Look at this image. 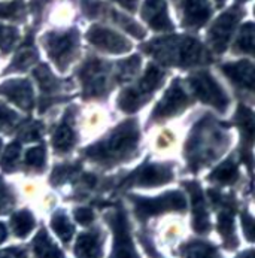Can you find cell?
Here are the masks:
<instances>
[{
    "instance_id": "obj_1",
    "label": "cell",
    "mask_w": 255,
    "mask_h": 258,
    "mask_svg": "<svg viewBox=\"0 0 255 258\" xmlns=\"http://www.w3.org/2000/svg\"><path fill=\"white\" fill-rule=\"evenodd\" d=\"M146 52L152 54L157 60L166 64L189 68L209 60L202 43L193 37L173 36L161 37L149 42L145 46Z\"/></svg>"
},
{
    "instance_id": "obj_2",
    "label": "cell",
    "mask_w": 255,
    "mask_h": 258,
    "mask_svg": "<svg viewBox=\"0 0 255 258\" xmlns=\"http://www.w3.org/2000/svg\"><path fill=\"white\" fill-rule=\"evenodd\" d=\"M139 142V128L135 121H125L118 125L109 136L96 145L87 148L88 158L103 163L115 164L135 152Z\"/></svg>"
},
{
    "instance_id": "obj_3",
    "label": "cell",
    "mask_w": 255,
    "mask_h": 258,
    "mask_svg": "<svg viewBox=\"0 0 255 258\" xmlns=\"http://www.w3.org/2000/svg\"><path fill=\"white\" fill-rule=\"evenodd\" d=\"M194 138L189 139L186 145V155L194 169L199 163L205 164L211 158H215L222 152L227 144V136L221 133L218 128H212L206 124V118L194 128Z\"/></svg>"
},
{
    "instance_id": "obj_4",
    "label": "cell",
    "mask_w": 255,
    "mask_h": 258,
    "mask_svg": "<svg viewBox=\"0 0 255 258\" xmlns=\"http://www.w3.org/2000/svg\"><path fill=\"white\" fill-rule=\"evenodd\" d=\"M164 78V71L151 64L146 69L144 78L132 88H127L119 96V108L125 112L138 111L141 106L145 105V102L152 96V93L161 85Z\"/></svg>"
},
{
    "instance_id": "obj_5",
    "label": "cell",
    "mask_w": 255,
    "mask_h": 258,
    "mask_svg": "<svg viewBox=\"0 0 255 258\" xmlns=\"http://www.w3.org/2000/svg\"><path fill=\"white\" fill-rule=\"evenodd\" d=\"M45 48L51 60L60 71H65L75 58L78 49V30L69 32H51L43 37Z\"/></svg>"
},
{
    "instance_id": "obj_6",
    "label": "cell",
    "mask_w": 255,
    "mask_h": 258,
    "mask_svg": "<svg viewBox=\"0 0 255 258\" xmlns=\"http://www.w3.org/2000/svg\"><path fill=\"white\" fill-rule=\"evenodd\" d=\"M189 85L194 94L205 103L212 105L218 111L224 112L228 108V97L221 88L218 82L211 76L209 72H197L189 78Z\"/></svg>"
},
{
    "instance_id": "obj_7",
    "label": "cell",
    "mask_w": 255,
    "mask_h": 258,
    "mask_svg": "<svg viewBox=\"0 0 255 258\" xmlns=\"http://www.w3.org/2000/svg\"><path fill=\"white\" fill-rule=\"evenodd\" d=\"M84 93L88 97H99L105 93H108L109 87V76L108 68L103 61L97 58H90L79 72Z\"/></svg>"
},
{
    "instance_id": "obj_8",
    "label": "cell",
    "mask_w": 255,
    "mask_h": 258,
    "mask_svg": "<svg viewBox=\"0 0 255 258\" xmlns=\"http://www.w3.org/2000/svg\"><path fill=\"white\" fill-rule=\"evenodd\" d=\"M135 205H136L138 215L145 218V217H152L166 211H182L185 209V199L179 191H172L155 199L136 197Z\"/></svg>"
},
{
    "instance_id": "obj_9",
    "label": "cell",
    "mask_w": 255,
    "mask_h": 258,
    "mask_svg": "<svg viewBox=\"0 0 255 258\" xmlns=\"http://www.w3.org/2000/svg\"><path fill=\"white\" fill-rule=\"evenodd\" d=\"M242 17V11H239L237 8L228 9L227 12H224L218 20L214 23V26L211 27L209 32V42L214 46V49L217 52L225 51V48L230 43L231 35L239 23Z\"/></svg>"
},
{
    "instance_id": "obj_10",
    "label": "cell",
    "mask_w": 255,
    "mask_h": 258,
    "mask_svg": "<svg viewBox=\"0 0 255 258\" xmlns=\"http://www.w3.org/2000/svg\"><path fill=\"white\" fill-rule=\"evenodd\" d=\"M109 224L115 236L113 252L110 258H138L130 233H129L125 215L121 211H115L113 214H110Z\"/></svg>"
},
{
    "instance_id": "obj_11",
    "label": "cell",
    "mask_w": 255,
    "mask_h": 258,
    "mask_svg": "<svg viewBox=\"0 0 255 258\" xmlns=\"http://www.w3.org/2000/svg\"><path fill=\"white\" fill-rule=\"evenodd\" d=\"M87 39L99 49H103L106 52H115V54H121V52H127L132 45L127 39L118 35L116 32H112L106 27L102 26H93L88 33Z\"/></svg>"
},
{
    "instance_id": "obj_12",
    "label": "cell",
    "mask_w": 255,
    "mask_h": 258,
    "mask_svg": "<svg viewBox=\"0 0 255 258\" xmlns=\"http://www.w3.org/2000/svg\"><path fill=\"white\" fill-rule=\"evenodd\" d=\"M188 103V97L181 87L179 81H175L172 84V87L167 90V93L164 94V97L161 99V102L155 106V109L152 112V118L154 119H163L167 116H172L178 112H181Z\"/></svg>"
},
{
    "instance_id": "obj_13",
    "label": "cell",
    "mask_w": 255,
    "mask_h": 258,
    "mask_svg": "<svg viewBox=\"0 0 255 258\" xmlns=\"http://www.w3.org/2000/svg\"><path fill=\"white\" fill-rule=\"evenodd\" d=\"M142 17L154 30L158 32L173 30V24L167 15V6L164 0H145Z\"/></svg>"
},
{
    "instance_id": "obj_14",
    "label": "cell",
    "mask_w": 255,
    "mask_h": 258,
    "mask_svg": "<svg viewBox=\"0 0 255 258\" xmlns=\"http://www.w3.org/2000/svg\"><path fill=\"white\" fill-rule=\"evenodd\" d=\"M0 94L6 96L15 105L23 109H30L33 106V91L32 85L26 79H12L0 85Z\"/></svg>"
},
{
    "instance_id": "obj_15",
    "label": "cell",
    "mask_w": 255,
    "mask_h": 258,
    "mask_svg": "<svg viewBox=\"0 0 255 258\" xmlns=\"http://www.w3.org/2000/svg\"><path fill=\"white\" fill-rule=\"evenodd\" d=\"M212 8L208 0H182V24L189 29L202 27L211 17Z\"/></svg>"
},
{
    "instance_id": "obj_16",
    "label": "cell",
    "mask_w": 255,
    "mask_h": 258,
    "mask_svg": "<svg viewBox=\"0 0 255 258\" xmlns=\"http://www.w3.org/2000/svg\"><path fill=\"white\" fill-rule=\"evenodd\" d=\"M173 178L172 169L164 164H145L133 175V184L154 186L169 182Z\"/></svg>"
},
{
    "instance_id": "obj_17",
    "label": "cell",
    "mask_w": 255,
    "mask_h": 258,
    "mask_svg": "<svg viewBox=\"0 0 255 258\" xmlns=\"http://www.w3.org/2000/svg\"><path fill=\"white\" fill-rule=\"evenodd\" d=\"M193 200V209H194V230L197 233H206L209 230V217L206 212L205 197L200 189L199 184L196 182H185Z\"/></svg>"
},
{
    "instance_id": "obj_18",
    "label": "cell",
    "mask_w": 255,
    "mask_h": 258,
    "mask_svg": "<svg viewBox=\"0 0 255 258\" xmlns=\"http://www.w3.org/2000/svg\"><path fill=\"white\" fill-rule=\"evenodd\" d=\"M222 72L230 78V81H233L234 84L248 88V90H254V66L252 63L242 60L237 63H228L222 66Z\"/></svg>"
},
{
    "instance_id": "obj_19",
    "label": "cell",
    "mask_w": 255,
    "mask_h": 258,
    "mask_svg": "<svg viewBox=\"0 0 255 258\" xmlns=\"http://www.w3.org/2000/svg\"><path fill=\"white\" fill-rule=\"evenodd\" d=\"M75 254L81 258H102L100 237L97 233H84L78 237Z\"/></svg>"
},
{
    "instance_id": "obj_20",
    "label": "cell",
    "mask_w": 255,
    "mask_h": 258,
    "mask_svg": "<svg viewBox=\"0 0 255 258\" xmlns=\"http://www.w3.org/2000/svg\"><path fill=\"white\" fill-rule=\"evenodd\" d=\"M75 144V133L71 125V118L66 116L54 130L52 145L58 152H68Z\"/></svg>"
},
{
    "instance_id": "obj_21",
    "label": "cell",
    "mask_w": 255,
    "mask_h": 258,
    "mask_svg": "<svg viewBox=\"0 0 255 258\" xmlns=\"http://www.w3.org/2000/svg\"><path fill=\"white\" fill-rule=\"evenodd\" d=\"M33 249L37 258H63L61 251L52 243L45 230H40L37 233L33 242Z\"/></svg>"
},
{
    "instance_id": "obj_22",
    "label": "cell",
    "mask_w": 255,
    "mask_h": 258,
    "mask_svg": "<svg viewBox=\"0 0 255 258\" xmlns=\"http://www.w3.org/2000/svg\"><path fill=\"white\" fill-rule=\"evenodd\" d=\"M237 176H239L237 166L234 164L233 160H227L222 164H219L218 167L212 172L211 179L217 181L219 184H231L237 179Z\"/></svg>"
},
{
    "instance_id": "obj_23",
    "label": "cell",
    "mask_w": 255,
    "mask_h": 258,
    "mask_svg": "<svg viewBox=\"0 0 255 258\" xmlns=\"http://www.w3.org/2000/svg\"><path fill=\"white\" fill-rule=\"evenodd\" d=\"M182 254L185 258H219L217 249L205 242H191L185 245Z\"/></svg>"
},
{
    "instance_id": "obj_24",
    "label": "cell",
    "mask_w": 255,
    "mask_h": 258,
    "mask_svg": "<svg viewBox=\"0 0 255 258\" xmlns=\"http://www.w3.org/2000/svg\"><path fill=\"white\" fill-rule=\"evenodd\" d=\"M11 224H12L14 233L18 237H26L32 231V228L35 227V220L29 211H20L12 217Z\"/></svg>"
},
{
    "instance_id": "obj_25",
    "label": "cell",
    "mask_w": 255,
    "mask_h": 258,
    "mask_svg": "<svg viewBox=\"0 0 255 258\" xmlns=\"http://www.w3.org/2000/svg\"><path fill=\"white\" fill-rule=\"evenodd\" d=\"M35 78L39 82V87L43 90V93H55L60 88V82L45 64L39 66L35 71Z\"/></svg>"
},
{
    "instance_id": "obj_26",
    "label": "cell",
    "mask_w": 255,
    "mask_h": 258,
    "mask_svg": "<svg viewBox=\"0 0 255 258\" xmlns=\"http://www.w3.org/2000/svg\"><path fill=\"white\" fill-rule=\"evenodd\" d=\"M51 225L54 228V231L58 234V237L63 242H69L73 236V225L69 222L66 214L63 212H55L52 220H51Z\"/></svg>"
},
{
    "instance_id": "obj_27",
    "label": "cell",
    "mask_w": 255,
    "mask_h": 258,
    "mask_svg": "<svg viewBox=\"0 0 255 258\" xmlns=\"http://www.w3.org/2000/svg\"><path fill=\"white\" fill-rule=\"evenodd\" d=\"M36 60V51H35L32 46L24 48V49H21V51L15 55L14 61H12L11 66H9V72H12V71H26V69L30 68Z\"/></svg>"
},
{
    "instance_id": "obj_28",
    "label": "cell",
    "mask_w": 255,
    "mask_h": 258,
    "mask_svg": "<svg viewBox=\"0 0 255 258\" xmlns=\"http://www.w3.org/2000/svg\"><path fill=\"white\" fill-rule=\"evenodd\" d=\"M110 17H112V20L116 23V24H119L124 30H127L130 35H133V36L139 37V39H142V37L145 36V30L138 24V23H135L133 20H130L129 17H125V15H122V14H119V12H116V11H109Z\"/></svg>"
},
{
    "instance_id": "obj_29",
    "label": "cell",
    "mask_w": 255,
    "mask_h": 258,
    "mask_svg": "<svg viewBox=\"0 0 255 258\" xmlns=\"http://www.w3.org/2000/svg\"><path fill=\"white\" fill-rule=\"evenodd\" d=\"M236 48L242 52H254V24L248 23L242 27V32L236 42Z\"/></svg>"
},
{
    "instance_id": "obj_30",
    "label": "cell",
    "mask_w": 255,
    "mask_h": 258,
    "mask_svg": "<svg viewBox=\"0 0 255 258\" xmlns=\"http://www.w3.org/2000/svg\"><path fill=\"white\" fill-rule=\"evenodd\" d=\"M237 122H239L240 128L243 130V135L246 136L248 142H251L252 138H254L255 128L254 115H252V112L249 111L248 108H245V106H240L239 111H237Z\"/></svg>"
},
{
    "instance_id": "obj_31",
    "label": "cell",
    "mask_w": 255,
    "mask_h": 258,
    "mask_svg": "<svg viewBox=\"0 0 255 258\" xmlns=\"http://www.w3.org/2000/svg\"><path fill=\"white\" fill-rule=\"evenodd\" d=\"M18 40V30L11 26H0V49L9 52Z\"/></svg>"
},
{
    "instance_id": "obj_32",
    "label": "cell",
    "mask_w": 255,
    "mask_h": 258,
    "mask_svg": "<svg viewBox=\"0 0 255 258\" xmlns=\"http://www.w3.org/2000/svg\"><path fill=\"white\" fill-rule=\"evenodd\" d=\"M139 64H141V57H130L124 61L119 63V68H118V78L119 81H127L129 78H132L133 75L138 72L139 69Z\"/></svg>"
},
{
    "instance_id": "obj_33",
    "label": "cell",
    "mask_w": 255,
    "mask_h": 258,
    "mask_svg": "<svg viewBox=\"0 0 255 258\" xmlns=\"http://www.w3.org/2000/svg\"><path fill=\"white\" fill-rule=\"evenodd\" d=\"M18 157H20V144L14 142L5 151V155H3V160H2V167L5 170H12L17 166Z\"/></svg>"
},
{
    "instance_id": "obj_34",
    "label": "cell",
    "mask_w": 255,
    "mask_h": 258,
    "mask_svg": "<svg viewBox=\"0 0 255 258\" xmlns=\"http://www.w3.org/2000/svg\"><path fill=\"white\" fill-rule=\"evenodd\" d=\"M218 230L221 231V234L230 240V237H233V212L222 211L218 217Z\"/></svg>"
},
{
    "instance_id": "obj_35",
    "label": "cell",
    "mask_w": 255,
    "mask_h": 258,
    "mask_svg": "<svg viewBox=\"0 0 255 258\" xmlns=\"http://www.w3.org/2000/svg\"><path fill=\"white\" fill-rule=\"evenodd\" d=\"M26 163L30 167L40 169L45 164V149L43 147H35L27 151L26 154Z\"/></svg>"
},
{
    "instance_id": "obj_36",
    "label": "cell",
    "mask_w": 255,
    "mask_h": 258,
    "mask_svg": "<svg viewBox=\"0 0 255 258\" xmlns=\"http://www.w3.org/2000/svg\"><path fill=\"white\" fill-rule=\"evenodd\" d=\"M23 12L21 2H9V3H0V18H18Z\"/></svg>"
},
{
    "instance_id": "obj_37",
    "label": "cell",
    "mask_w": 255,
    "mask_h": 258,
    "mask_svg": "<svg viewBox=\"0 0 255 258\" xmlns=\"http://www.w3.org/2000/svg\"><path fill=\"white\" fill-rule=\"evenodd\" d=\"M15 119H17L15 112L8 109V108H5V106H0V130L14 125Z\"/></svg>"
},
{
    "instance_id": "obj_38",
    "label": "cell",
    "mask_w": 255,
    "mask_h": 258,
    "mask_svg": "<svg viewBox=\"0 0 255 258\" xmlns=\"http://www.w3.org/2000/svg\"><path fill=\"white\" fill-rule=\"evenodd\" d=\"M40 133H42V125L37 122H33L21 132V138L24 141H37L40 138Z\"/></svg>"
},
{
    "instance_id": "obj_39",
    "label": "cell",
    "mask_w": 255,
    "mask_h": 258,
    "mask_svg": "<svg viewBox=\"0 0 255 258\" xmlns=\"http://www.w3.org/2000/svg\"><path fill=\"white\" fill-rule=\"evenodd\" d=\"M11 206H12V196L6 188V185L0 181V214L6 212Z\"/></svg>"
},
{
    "instance_id": "obj_40",
    "label": "cell",
    "mask_w": 255,
    "mask_h": 258,
    "mask_svg": "<svg viewBox=\"0 0 255 258\" xmlns=\"http://www.w3.org/2000/svg\"><path fill=\"white\" fill-rule=\"evenodd\" d=\"M82 6L88 17H96L102 11V2L99 0H82Z\"/></svg>"
},
{
    "instance_id": "obj_41",
    "label": "cell",
    "mask_w": 255,
    "mask_h": 258,
    "mask_svg": "<svg viewBox=\"0 0 255 258\" xmlns=\"http://www.w3.org/2000/svg\"><path fill=\"white\" fill-rule=\"evenodd\" d=\"M75 218H76V221L79 222V224L87 225V224H90V222L94 220V215H93V212L90 209L79 208V209L75 211Z\"/></svg>"
},
{
    "instance_id": "obj_42",
    "label": "cell",
    "mask_w": 255,
    "mask_h": 258,
    "mask_svg": "<svg viewBox=\"0 0 255 258\" xmlns=\"http://www.w3.org/2000/svg\"><path fill=\"white\" fill-rule=\"evenodd\" d=\"M73 170H75V167H71V166H60V167H57V169L54 170L51 179H52L54 182H60V181L66 179V178L72 173Z\"/></svg>"
},
{
    "instance_id": "obj_43",
    "label": "cell",
    "mask_w": 255,
    "mask_h": 258,
    "mask_svg": "<svg viewBox=\"0 0 255 258\" xmlns=\"http://www.w3.org/2000/svg\"><path fill=\"white\" fill-rule=\"evenodd\" d=\"M0 258H27L26 252L18 248H9L5 251H0Z\"/></svg>"
},
{
    "instance_id": "obj_44",
    "label": "cell",
    "mask_w": 255,
    "mask_h": 258,
    "mask_svg": "<svg viewBox=\"0 0 255 258\" xmlns=\"http://www.w3.org/2000/svg\"><path fill=\"white\" fill-rule=\"evenodd\" d=\"M243 227L249 240H254V221L249 215H243Z\"/></svg>"
},
{
    "instance_id": "obj_45",
    "label": "cell",
    "mask_w": 255,
    "mask_h": 258,
    "mask_svg": "<svg viewBox=\"0 0 255 258\" xmlns=\"http://www.w3.org/2000/svg\"><path fill=\"white\" fill-rule=\"evenodd\" d=\"M115 2H118L121 6H124L130 12H135L136 6H138V0H115Z\"/></svg>"
},
{
    "instance_id": "obj_46",
    "label": "cell",
    "mask_w": 255,
    "mask_h": 258,
    "mask_svg": "<svg viewBox=\"0 0 255 258\" xmlns=\"http://www.w3.org/2000/svg\"><path fill=\"white\" fill-rule=\"evenodd\" d=\"M6 236H8V233H6V227L0 222V243L6 239Z\"/></svg>"
},
{
    "instance_id": "obj_47",
    "label": "cell",
    "mask_w": 255,
    "mask_h": 258,
    "mask_svg": "<svg viewBox=\"0 0 255 258\" xmlns=\"http://www.w3.org/2000/svg\"><path fill=\"white\" fill-rule=\"evenodd\" d=\"M239 258H254V252L252 251H248V252H245L243 255H240Z\"/></svg>"
},
{
    "instance_id": "obj_48",
    "label": "cell",
    "mask_w": 255,
    "mask_h": 258,
    "mask_svg": "<svg viewBox=\"0 0 255 258\" xmlns=\"http://www.w3.org/2000/svg\"><path fill=\"white\" fill-rule=\"evenodd\" d=\"M217 2H218V5H222V3H224L225 0H217Z\"/></svg>"
},
{
    "instance_id": "obj_49",
    "label": "cell",
    "mask_w": 255,
    "mask_h": 258,
    "mask_svg": "<svg viewBox=\"0 0 255 258\" xmlns=\"http://www.w3.org/2000/svg\"><path fill=\"white\" fill-rule=\"evenodd\" d=\"M239 2H246V0H239Z\"/></svg>"
},
{
    "instance_id": "obj_50",
    "label": "cell",
    "mask_w": 255,
    "mask_h": 258,
    "mask_svg": "<svg viewBox=\"0 0 255 258\" xmlns=\"http://www.w3.org/2000/svg\"><path fill=\"white\" fill-rule=\"evenodd\" d=\"M0 148H2V141H0Z\"/></svg>"
}]
</instances>
